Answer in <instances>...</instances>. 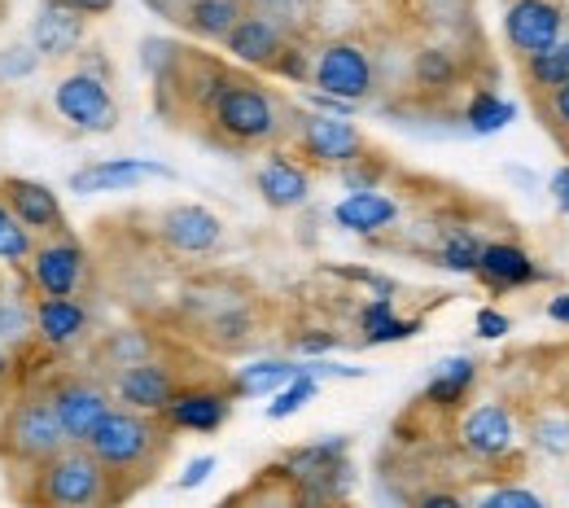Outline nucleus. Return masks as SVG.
<instances>
[{"label":"nucleus","mask_w":569,"mask_h":508,"mask_svg":"<svg viewBox=\"0 0 569 508\" xmlns=\"http://www.w3.org/2000/svg\"><path fill=\"white\" fill-rule=\"evenodd\" d=\"M171 426L162 417H144V412H132V408H119L92 430V438L83 442L106 469L110 478L132 496L141 491L144 482L162 469V460L171 456Z\"/></svg>","instance_id":"nucleus-1"},{"label":"nucleus","mask_w":569,"mask_h":508,"mask_svg":"<svg viewBox=\"0 0 569 508\" xmlns=\"http://www.w3.org/2000/svg\"><path fill=\"white\" fill-rule=\"evenodd\" d=\"M13 496L27 508H119L128 500V491L110 478V469L88 447L74 442L53 460H44L27 482H18Z\"/></svg>","instance_id":"nucleus-2"},{"label":"nucleus","mask_w":569,"mask_h":508,"mask_svg":"<svg viewBox=\"0 0 569 508\" xmlns=\"http://www.w3.org/2000/svg\"><path fill=\"white\" fill-rule=\"evenodd\" d=\"M67 447H71V438L62 430L44 390L27 386L4 404V412H0V465L9 469V487L27 482L44 460H53Z\"/></svg>","instance_id":"nucleus-3"},{"label":"nucleus","mask_w":569,"mask_h":508,"mask_svg":"<svg viewBox=\"0 0 569 508\" xmlns=\"http://www.w3.org/2000/svg\"><path fill=\"white\" fill-rule=\"evenodd\" d=\"M219 141L237 149H254V146H272L281 141L284 132V106L277 92H268L259 79H246L237 74L228 83V92L214 101V110L207 114Z\"/></svg>","instance_id":"nucleus-4"},{"label":"nucleus","mask_w":569,"mask_h":508,"mask_svg":"<svg viewBox=\"0 0 569 508\" xmlns=\"http://www.w3.org/2000/svg\"><path fill=\"white\" fill-rule=\"evenodd\" d=\"M27 390V386H22ZM36 390H44L49 395V404H53V412H58V421H62V430L71 438L74 447H83L92 430L114 412V395H110V386H101L97 377H88V372H62V377H49V381H40Z\"/></svg>","instance_id":"nucleus-5"},{"label":"nucleus","mask_w":569,"mask_h":508,"mask_svg":"<svg viewBox=\"0 0 569 508\" xmlns=\"http://www.w3.org/2000/svg\"><path fill=\"white\" fill-rule=\"evenodd\" d=\"M53 110L83 137H106L119 128V101L106 79L88 71H71L53 83Z\"/></svg>","instance_id":"nucleus-6"},{"label":"nucleus","mask_w":569,"mask_h":508,"mask_svg":"<svg viewBox=\"0 0 569 508\" xmlns=\"http://www.w3.org/2000/svg\"><path fill=\"white\" fill-rule=\"evenodd\" d=\"M311 88L325 92V97H338V101H368L372 88H377V67H372V53L356 44V40H333L325 49H316L311 58Z\"/></svg>","instance_id":"nucleus-7"},{"label":"nucleus","mask_w":569,"mask_h":508,"mask_svg":"<svg viewBox=\"0 0 569 508\" xmlns=\"http://www.w3.org/2000/svg\"><path fill=\"white\" fill-rule=\"evenodd\" d=\"M289 132H293L298 153H302L307 162H316V167L342 171V167H351V162H359V158L368 153V137L359 132L351 119H333V114L307 110V114L293 119Z\"/></svg>","instance_id":"nucleus-8"},{"label":"nucleus","mask_w":569,"mask_h":508,"mask_svg":"<svg viewBox=\"0 0 569 508\" xmlns=\"http://www.w3.org/2000/svg\"><path fill=\"white\" fill-rule=\"evenodd\" d=\"M88 281V250L71 232L36 241V255L27 259V286L36 298H74Z\"/></svg>","instance_id":"nucleus-9"},{"label":"nucleus","mask_w":569,"mask_h":508,"mask_svg":"<svg viewBox=\"0 0 569 508\" xmlns=\"http://www.w3.org/2000/svg\"><path fill=\"white\" fill-rule=\"evenodd\" d=\"M517 417H512V408H503V404H473L465 417H460V426H456V442H460V451L469 456V460H478V465H499V460H508L512 451H517Z\"/></svg>","instance_id":"nucleus-10"},{"label":"nucleus","mask_w":569,"mask_h":508,"mask_svg":"<svg viewBox=\"0 0 569 508\" xmlns=\"http://www.w3.org/2000/svg\"><path fill=\"white\" fill-rule=\"evenodd\" d=\"M180 368L162 356L137 363V368H123L119 377H110V395L119 399V408H132V412H144V417H162L167 404L176 399L180 390Z\"/></svg>","instance_id":"nucleus-11"},{"label":"nucleus","mask_w":569,"mask_h":508,"mask_svg":"<svg viewBox=\"0 0 569 508\" xmlns=\"http://www.w3.org/2000/svg\"><path fill=\"white\" fill-rule=\"evenodd\" d=\"M158 241L171 255L207 259L223 246V219L214 216L211 207H202V202H176V207H167L158 216Z\"/></svg>","instance_id":"nucleus-12"},{"label":"nucleus","mask_w":569,"mask_h":508,"mask_svg":"<svg viewBox=\"0 0 569 508\" xmlns=\"http://www.w3.org/2000/svg\"><path fill=\"white\" fill-rule=\"evenodd\" d=\"M503 36L521 58H535L566 40V9L557 0H512L503 13Z\"/></svg>","instance_id":"nucleus-13"},{"label":"nucleus","mask_w":569,"mask_h":508,"mask_svg":"<svg viewBox=\"0 0 569 508\" xmlns=\"http://www.w3.org/2000/svg\"><path fill=\"white\" fill-rule=\"evenodd\" d=\"M232 417V390L223 386H180L176 399L167 404L162 421L176 430V435H214L223 430Z\"/></svg>","instance_id":"nucleus-14"},{"label":"nucleus","mask_w":569,"mask_h":508,"mask_svg":"<svg viewBox=\"0 0 569 508\" xmlns=\"http://www.w3.org/2000/svg\"><path fill=\"white\" fill-rule=\"evenodd\" d=\"M144 180H176V171L167 162L153 158H101L71 171V193L88 198V193H128Z\"/></svg>","instance_id":"nucleus-15"},{"label":"nucleus","mask_w":569,"mask_h":508,"mask_svg":"<svg viewBox=\"0 0 569 508\" xmlns=\"http://www.w3.org/2000/svg\"><path fill=\"white\" fill-rule=\"evenodd\" d=\"M0 202L22 219L31 232H40V237H62V232H71V223H67V211H62L58 193H53L49 185H40V180L4 176V180H0Z\"/></svg>","instance_id":"nucleus-16"},{"label":"nucleus","mask_w":569,"mask_h":508,"mask_svg":"<svg viewBox=\"0 0 569 508\" xmlns=\"http://www.w3.org/2000/svg\"><path fill=\"white\" fill-rule=\"evenodd\" d=\"M228 58L241 62V67H254V71H272L281 62V53L289 49V31L272 13H241V22L228 31L223 40Z\"/></svg>","instance_id":"nucleus-17"},{"label":"nucleus","mask_w":569,"mask_h":508,"mask_svg":"<svg viewBox=\"0 0 569 508\" xmlns=\"http://www.w3.org/2000/svg\"><path fill=\"white\" fill-rule=\"evenodd\" d=\"M473 277H478L491 293L530 290V286L548 281V272L535 263V255H530L526 246H517V241H487Z\"/></svg>","instance_id":"nucleus-18"},{"label":"nucleus","mask_w":569,"mask_h":508,"mask_svg":"<svg viewBox=\"0 0 569 508\" xmlns=\"http://www.w3.org/2000/svg\"><path fill=\"white\" fill-rule=\"evenodd\" d=\"M254 189H259V198H263L272 211H298V207H307V198H311V171H307L298 158L272 149V153L259 162V171H254Z\"/></svg>","instance_id":"nucleus-19"},{"label":"nucleus","mask_w":569,"mask_h":508,"mask_svg":"<svg viewBox=\"0 0 569 508\" xmlns=\"http://www.w3.org/2000/svg\"><path fill=\"white\" fill-rule=\"evenodd\" d=\"M88 307L79 298H36V342L44 351H67L88 333Z\"/></svg>","instance_id":"nucleus-20"},{"label":"nucleus","mask_w":569,"mask_h":508,"mask_svg":"<svg viewBox=\"0 0 569 508\" xmlns=\"http://www.w3.org/2000/svg\"><path fill=\"white\" fill-rule=\"evenodd\" d=\"M83 40H88V18L67 9H40V18L31 22V49L40 53V62L79 58Z\"/></svg>","instance_id":"nucleus-21"},{"label":"nucleus","mask_w":569,"mask_h":508,"mask_svg":"<svg viewBox=\"0 0 569 508\" xmlns=\"http://www.w3.org/2000/svg\"><path fill=\"white\" fill-rule=\"evenodd\" d=\"M395 219H399V202L390 193H381V189H372V193H347L333 207V223L347 228V232H356V237H377Z\"/></svg>","instance_id":"nucleus-22"},{"label":"nucleus","mask_w":569,"mask_h":508,"mask_svg":"<svg viewBox=\"0 0 569 508\" xmlns=\"http://www.w3.org/2000/svg\"><path fill=\"white\" fill-rule=\"evenodd\" d=\"M473 386H478V360H469V356H451V360H442L438 368H433V377L426 381L421 404L442 408V412H456V408L473 395Z\"/></svg>","instance_id":"nucleus-23"},{"label":"nucleus","mask_w":569,"mask_h":508,"mask_svg":"<svg viewBox=\"0 0 569 508\" xmlns=\"http://www.w3.org/2000/svg\"><path fill=\"white\" fill-rule=\"evenodd\" d=\"M359 333H363V347H390V342H408L421 333V320H403L395 311V298H372L359 307Z\"/></svg>","instance_id":"nucleus-24"},{"label":"nucleus","mask_w":569,"mask_h":508,"mask_svg":"<svg viewBox=\"0 0 569 508\" xmlns=\"http://www.w3.org/2000/svg\"><path fill=\"white\" fill-rule=\"evenodd\" d=\"M153 356H158V338L149 329H114V333L101 338L92 360L101 363L110 377H119L123 368H137V363L153 360Z\"/></svg>","instance_id":"nucleus-25"},{"label":"nucleus","mask_w":569,"mask_h":508,"mask_svg":"<svg viewBox=\"0 0 569 508\" xmlns=\"http://www.w3.org/2000/svg\"><path fill=\"white\" fill-rule=\"evenodd\" d=\"M298 372H302V363L293 360H254L246 363V368H237V377L228 381V390H232V399H263V395L284 390Z\"/></svg>","instance_id":"nucleus-26"},{"label":"nucleus","mask_w":569,"mask_h":508,"mask_svg":"<svg viewBox=\"0 0 569 508\" xmlns=\"http://www.w3.org/2000/svg\"><path fill=\"white\" fill-rule=\"evenodd\" d=\"M241 4L237 0H189L180 9L184 31H193L198 40H228V31L241 22Z\"/></svg>","instance_id":"nucleus-27"},{"label":"nucleus","mask_w":569,"mask_h":508,"mask_svg":"<svg viewBox=\"0 0 569 508\" xmlns=\"http://www.w3.org/2000/svg\"><path fill=\"white\" fill-rule=\"evenodd\" d=\"M31 342H36V302H27L13 286H0V347L18 356Z\"/></svg>","instance_id":"nucleus-28"},{"label":"nucleus","mask_w":569,"mask_h":508,"mask_svg":"<svg viewBox=\"0 0 569 508\" xmlns=\"http://www.w3.org/2000/svg\"><path fill=\"white\" fill-rule=\"evenodd\" d=\"M512 119H517V101L499 97V92H491V88L473 92L469 106H465V123H469V132H478V137H496V132H503Z\"/></svg>","instance_id":"nucleus-29"},{"label":"nucleus","mask_w":569,"mask_h":508,"mask_svg":"<svg viewBox=\"0 0 569 508\" xmlns=\"http://www.w3.org/2000/svg\"><path fill=\"white\" fill-rule=\"evenodd\" d=\"M482 246H487V241H482L478 232L456 228V232L442 237V246L433 250V259H438V268H447V272L473 277V272H478V259H482Z\"/></svg>","instance_id":"nucleus-30"},{"label":"nucleus","mask_w":569,"mask_h":508,"mask_svg":"<svg viewBox=\"0 0 569 508\" xmlns=\"http://www.w3.org/2000/svg\"><path fill=\"white\" fill-rule=\"evenodd\" d=\"M412 74L429 92H451L460 83V62H456L451 49H421L417 62H412Z\"/></svg>","instance_id":"nucleus-31"},{"label":"nucleus","mask_w":569,"mask_h":508,"mask_svg":"<svg viewBox=\"0 0 569 508\" xmlns=\"http://www.w3.org/2000/svg\"><path fill=\"white\" fill-rule=\"evenodd\" d=\"M526 79H530L539 92H557V88H566L569 83V40L552 44V49H543V53H535V58H526Z\"/></svg>","instance_id":"nucleus-32"},{"label":"nucleus","mask_w":569,"mask_h":508,"mask_svg":"<svg viewBox=\"0 0 569 508\" xmlns=\"http://www.w3.org/2000/svg\"><path fill=\"white\" fill-rule=\"evenodd\" d=\"M31 255H36V232L0 202V263L4 268H27Z\"/></svg>","instance_id":"nucleus-33"},{"label":"nucleus","mask_w":569,"mask_h":508,"mask_svg":"<svg viewBox=\"0 0 569 508\" xmlns=\"http://www.w3.org/2000/svg\"><path fill=\"white\" fill-rule=\"evenodd\" d=\"M530 442L543 451V456H569V412L566 408H543L535 421H530Z\"/></svg>","instance_id":"nucleus-34"},{"label":"nucleus","mask_w":569,"mask_h":508,"mask_svg":"<svg viewBox=\"0 0 569 508\" xmlns=\"http://www.w3.org/2000/svg\"><path fill=\"white\" fill-rule=\"evenodd\" d=\"M316 395H320V381H316V377L302 368V372H298V377H293L284 390H277V395H272V404H268V421H289V417H293V412H302V408H307Z\"/></svg>","instance_id":"nucleus-35"},{"label":"nucleus","mask_w":569,"mask_h":508,"mask_svg":"<svg viewBox=\"0 0 569 508\" xmlns=\"http://www.w3.org/2000/svg\"><path fill=\"white\" fill-rule=\"evenodd\" d=\"M469 508H552V505L535 487H526V482H496L482 496H473Z\"/></svg>","instance_id":"nucleus-36"},{"label":"nucleus","mask_w":569,"mask_h":508,"mask_svg":"<svg viewBox=\"0 0 569 508\" xmlns=\"http://www.w3.org/2000/svg\"><path fill=\"white\" fill-rule=\"evenodd\" d=\"M40 71V53L31 44H4L0 49V83H22Z\"/></svg>","instance_id":"nucleus-37"},{"label":"nucleus","mask_w":569,"mask_h":508,"mask_svg":"<svg viewBox=\"0 0 569 508\" xmlns=\"http://www.w3.org/2000/svg\"><path fill=\"white\" fill-rule=\"evenodd\" d=\"M342 176V185L351 189V193H372L377 185H381V176H386V162H377V158H359V162H351V167H342L338 171Z\"/></svg>","instance_id":"nucleus-38"},{"label":"nucleus","mask_w":569,"mask_h":508,"mask_svg":"<svg viewBox=\"0 0 569 508\" xmlns=\"http://www.w3.org/2000/svg\"><path fill=\"white\" fill-rule=\"evenodd\" d=\"M473 329H478V338H487V342H499V338H508V333H512V320H508L499 307H478V316H473Z\"/></svg>","instance_id":"nucleus-39"},{"label":"nucleus","mask_w":569,"mask_h":508,"mask_svg":"<svg viewBox=\"0 0 569 508\" xmlns=\"http://www.w3.org/2000/svg\"><path fill=\"white\" fill-rule=\"evenodd\" d=\"M272 74H281V79H293V83H311V62H307V53L289 40V49L281 53V62L272 67Z\"/></svg>","instance_id":"nucleus-40"},{"label":"nucleus","mask_w":569,"mask_h":508,"mask_svg":"<svg viewBox=\"0 0 569 508\" xmlns=\"http://www.w3.org/2000/svg\"><path fill=\"white\" fill-rule=\"evenodd\" d=\"M543 119H548V128L569 137V83L557 92H543Z\"/></svg>","instance_id":"nucleus-41"},{"label":"nucleus","mask_w":569,"mask_h":508,"mask_svg":"<svg viewBox=\"0 0 569 508\" xmlns=\"http://www.w3.org/2000/svg\"><path fill=\"white\" fill-rule=\"evenodd\" d=\"M18 390H22V363H18L13 351H4V347H0V408H4Z\"/></svg>","instance_id":"nucleus-42"},{"label":"nucleus","mask_w":569,"mask_h":508,"mask_svg":"<svg viewBox=\"0 0 569 508\" xmlns=\"http://www.w3.org/2000/svg\"><path fill=\"white\" fill-rule=\"evenodd\" d=\"M44 9H67V13H79V18H106L114 9V0H40Z\"/></svg>","instance_id":"nucleus-43"},{"label":"nucleus","mask_w":569,"mask_h":508,"mask_svg":"<svg viewBox=\"0 0 569 508\" xmlns=\"http://www.w3.org/2000/svg\"><path fill=\"white\" fill-rule=\"evenodd\" d=\"M333 347H338V333H329V329H311V333L293 338V351H298V356H325V351H333Z\"/></svg>","instance_id":"nucleus-44"},{"label":"nucleus","mask_w":569,"mask_h":508,"mask_svg":"<svg viewBox=\"0 0 569 508\" xmlns=\"http://www.w3.org/2000/svg\"><path fill=\"white\" fill-rule=\"evenodd\" d=\"M211 474H214V456H198V460H189V465H184V474L176 478V487H180V491H198Z\"/></svg>","instance_id":"nucleus-45"},{"label":"nucleus","mask_w":569,"mask_h":508,"mask_svg":"<svg viewBox=\"0 0 569 508\" xmlns=\"http://www.w3.org/2000/svg\"><path fill=\"white\" fill-rule=\"evenodd\" d=\"M412 508H469V500L460 496V491H451V487H433V491H421Z\"/></svg>","instance_id":"nucleus-46"},{"label":"nucleus","mask_w":569,"mask_h":508,"mask_svg":"<svg viewBox=\"0 0 569 508\" xmlns=\"http://www.w3.org/2000/svg\"><path fill=\"white\" fill-rule=\"evenodd\" d=\"M307 106L316 110V114H333V119H351L359 106H351V101H338V97H325V92H307Z\"/></svg>","instance_id":"nucleus-47"},{"label":"nucleus","mask_w":569,"mask_h":508,"mask_svg":"<svg viewBox=\"0 0 569 508\" xmlns=\"http://www.w3.org/2000/svg\"><path fill=\"white\" fill-rule=\"evenodd\" d=\"M74 71H88V74H97V79H106V83H110L114 67H110V58H106L101 49H83V53H79V67H74Z\"/></svg>","instance_id":"nucleus-48"},{"label":"nucleus","mask_w":569,"mask_h":508,"mask_svg":"<svg viewBox=\"0 0 569 508\" xmlns=\"http://www.w3.org/2000/svg\"><path fill=\"white\" fill-rule=\"evenodd\" d=\"M548 193H552L557 211H561V216H569V162H566V167H557V171L548 176Z\"/></svg>","instance_id":"nucleus-49"},{"label":"nucleus","mask_w":569,"mask_h":508,"mask_svg":"<svg viewBox=\"0 0 569 508\" xmlns=\"http://www.w3.org/2000/svg\"><path fill=\"white\" fill-rule=\"evenodd\" d=\"M548 320L569 325V290H561V293H552V298H548Z\"/></svg>","instance_id":"nucleus-50"},{"label":"nucleus","mask_w":569,"mask_h":508,"mask_svg":"<svg viewBox=\"0 0 569 508\" xmlns=\"http://www.w3.org/2000/svg\"><path fill=\"white\" fill-rule=\"evenodd\" d=\"M237 4H250V9L259 13V9H277V4H284V0H237Z\"/></svg>","instance_id":"nucleus-51"},{"label":"nucleus","mask_w":569,"mask_h":508,"mask_svg":"<svg viewBox=\"0 0 569 508\" xmlns=\"http://www.w3.org/2000/svg\"><path fill=\"white\" fill-rule=\"evenodd\" d=\"M214 508H241V496H228V500H219Z\"/></svg>","instance_id":"nucleus-52"},{"label":"nucleus","mask_w":569,"mask_h":508,"mask_svg":"<svg viewBox=\"0 0 569 508\" xmlns=\"http://www.w3.org/2000/svg\"><path fill=\"white\" fill-rule=\"evenodd\" d=\"M0 114H4V101H0Z\"/></svg>","instance_id":"nucleus-53"}]
</instances>
